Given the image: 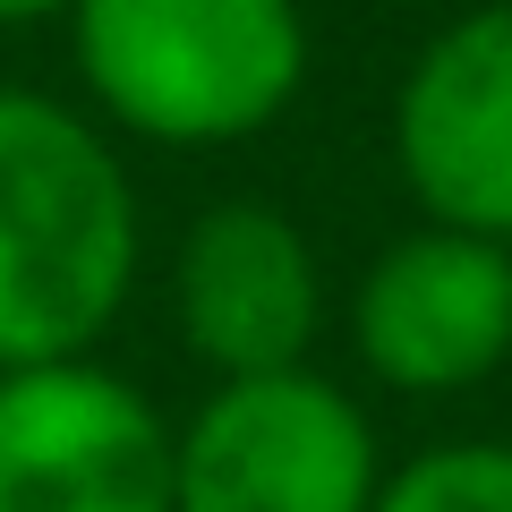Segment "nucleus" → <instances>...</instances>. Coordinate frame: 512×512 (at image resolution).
Returning a JSON list of instances; mask_svg holds the SVG:
<instances>
[{"label":"nucleus","instance_id":"nucleus-6","mask_svg":"<svg viewBox=\"0 0 512 512\" xmlns=\"http://www.w3.org/2000/svg\"><path fill=\"white\" fill-rule=\"evenodd\" d=\"M393 171L444 231L512 248V0H478L393 86Z\"/></svg>","mask_w":512,"mask_h":512},{"label":"nucleus","instance_id":"nucleus-5","mask_svg":"<svg viewBox=\"0 0 512 512\" xmlns=\"http://www.w3.org/2000/svg\"><path fill=\"white\" fill-rule=\"evenodd\" d=\"M350 350L410 402L478 393L512 359V248L444 222L384 239L350 291Z\"/></svg>","mask_w":512,"mask_h":512},{"label":"nucleus","instance_id":"nucleus-4","mask_svg":"<svg viewBox=\"0 0 512 512\" xmlns=\"http://www.w3.org/2000/svg\"><path fill=\"white\" fill-rule=\"evenodd\" d=\"M171 436L146 384L94 359L0 376V512H171Z\"/></svg>","mask_w":512,"mask_h":512},{"label":"nucleus","instance_id":"nucleus-2","mask_svg":"<svg viewBox=\"0 0 512 512\" xmlns=\"http://www.w3.org/2000/svg\"><path fill=\"white\" fill-rule=\"evenodd\" d=\"M69 60L146 146H248L308 86L299 0H77Z\"/></svg>","mask_w":512,"mask_h":512},{"label":"nucleus","instance_id":"nucleus-10","mask_svg":"<svg viewBox=\"0 0 512 512\" xmlns=\"http://www.w3.org/2000/svg\"><path fill=\"white\" fill-rule=\"evenodd\" d=\"M393 9H436V0H393Z\"/></svg>","mask_w":512,"mask_h":512},{"label":"nucleus","instance_id":"nucleus-9","mask_svg":"<svg viewBox=\"0 0 512 512\" xmlns=\"http://www.w3.org/2000/svg\"><path fill=\"white\" fill-rule=\"evenodd\" d=\"M77 0H0V26H35V18H69Z\"/></svg>","mask_w":512,"mask_h":512},{"label":"nucleus","instance_id":"nucleus-3","mask_svg":"<svg viewBox=\"0 0 512 512\" xmlns=\"http://www.w3.org/2000/svg\"><path fill=\"white\" fill-rule=\"evenodd\" d=\"M376 495V419L316 367L214 384L171 436V512H376Z\"/></svg>","mask_w":512,"mask_h":512},{"label":"nucleus","instance_id":"nucleus-8","mask_svg":"<svg viewBox=\"0 0 512 512\" xmlns=\"http://www.w3.org/2000/svg\"><path fill=\"white\" fill-rule=\"evenodd\" d=\"M376 512H512V444L504 436L427 444L402 470H384Z\"/></svg>","mask_w":512,"mask_h":512},{"label":"nucleus","instance_id":"nucleus-7","mask_svg":"<svg viewBox=\"0 0 512 512\" xmlns=\"http://www.w3.org/2000/svg\"><path fill=\"white\" fill-rule=\"evenodd\" d=\"M171 316H180L188 359L214 367V384L308 367L316 325H325V274H316L308 231L265 197L205 205L171 256Z\"/></svg>","mask_w":512,"mask_h":512},{"label":"nucleus","instance_id":"nucleus-1","mask_svg":"<svg viewBox=\"0 0 512 512\" xmlns=\"http://www.w3.org/2000/svg\"><path fill=\"white\" fill-rule=\"evenodd\" d=\"M137 256V188L111 137L43 86H0V376L94 359Z\"/></svg>","mask_w":512,"mask_h":512}]
</instances>
